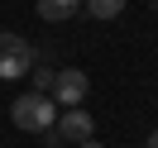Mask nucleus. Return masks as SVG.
<instances>
[{
	"instance_id": "nucleus-1",
	"label": "nucleus",
	"mask_w": 158,
	"mask_h": 148,
	"mask_svg": "<svg viewBox=\"0 0 158 148\" xmlns=\"http://www.w3.org/2000/svg\"><path fill=\"white\" fill-rule=\"evenodd\" d=\"M58 100L53 96H43V91H29V96H19L10 105V119H15V129H24V134H43V129H53L58 124Z\"/></svg>"
},
{
	"instance_id": "nucleus-2",
	"label": "nucleus",
	"mask_w": 158,
	"mask_h": 148,
	"mask_svg": "<svg viewBox=\"0 0 158 148\" xmlns=\"http://www.w3.org/2000/svg\"><path fill=\"white\" fill-rule=\"evenodd\" d=\"M34 72V48L29 38H19V34L0 29V81H19Z\"/></svg>"
},
{
	"instance_id": "nucleus-3",
	"label": "nucleus",
	"mask_w": 158,
	"mask_h": 148,
	"mask_svg": "<svg viewBox=\"0 0 158 148\" xmlns=\"http://www.w3.org/2000/svg\"><path fill=\"white\" fill-rule=\"evenodd\" d=\"M86 91H91L86 72L67 67V72H58V77H53V91H48V96L58 100V110H72V105H81V100H86Z\"/></svg>"
},
{
	"instance_id": "nucleus-4",
	"label": "nucleus",
	"mask_w": 158,
	"mask_h": 148,
	"mask_svg": "<svg viewBox=\"0 0 158 148\" xmlns=\"http://www.w3.org/2000/svg\"><path fill=\"white\" fill-rule=\"evenodd\" d=\"M58 134L67 138V143H86V138H96V119H91L81 105H72V110L58 115Z\"/></svg>"
},
{
	"instance_id": "nucleus-5",
	"label": "nucleus",
	"mask_w": 158,
	"mask_h": 148,
	"mask_svg": "<svg viewBox=\"0 0 158 148\" xmlns=\"http://www.w3.org/2000/svg\"><path fill=\"white\" fill-rule=\"evenodd\" d=\"M34 10H39V19L62 24V19H72V14L81 10V0H34Z\"/></svg>"
},
{
	"instance_id": "nucleus-6",
	"label": "nucleus",
	"mask_w": 158,
	"mask_h": 148,
	"mask_svg": "<svg viewBox=\"0 0 158 148\" xmlns=\"http://www.w3.org/2000/svg\"><path fill=\"white\" fill-rule=\"evenodd\" d=\"M129 0H81V10L91 14V19H115V14H125Z\"/></svg>"
},
{
	"instance_id": "nucleus-7",
	"label": "nucleus",
	"mask_w": 158,
	"mask_h": 148,
	"mask_svg": "<svg viewBox=\"0 0 158 148\" xmlns=\"http://www.w3.org/2000/svg\"><path fill=\"white\" fill-rule=\"evenodd\" d=\"M53 77H58V72H48V67H34V91H43V96H48V91H53Z\"/></svg>"
},
{
	"instance_id": "nucleus-8",
	"label": "nucleus",
	"mask_w": 158,
	"mask_h": 148,
	"mask_svg": "<svg viewBox=\"0 0 158 148\" xmlns=\"http://www.w3.org/2000/svg\"><path fill=\"white\" fill-rule=\"evenodd\" d=\"M43 143H48V148H58V143H67V138H62V134H58V124H53V129H43Z\"/></svg>"
},
{
	"instance_id": "nucleus-9",
	"label": "nucleus",
	"mask_w": 158,
	"mask_h": 148,
	"mask_svg": "<svg viewBox=\"0 0 158 148\" xmlns=\"http://www.w3.org/2000/svg\"><path fill=\"white\" fill-rule=\"evenodd\" d=\"M144 148H158V129H153V134H148V138H144Z\"/></svg>"
},
{
	"instance_id": "nucleus-10",
	"label": "nucleus",
	"mask_w": 158,
	"mask_h": 148,
	"mask_svg": "<svg viewBox=\"0 0 158 148\" xmlns=\"http://www.w3.org/2000/svg\"><path fill=\"white\" fill-rule=\"evenodd\" d=\"M77 148H106V143H96V138H86V143H77Z\"/></svg>"
}]
</instances>
